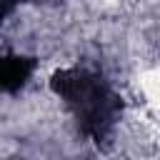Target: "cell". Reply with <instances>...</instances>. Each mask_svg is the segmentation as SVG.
<instances>
[{
    "label": "cell",
    "instance_id": "1",
    "mask_svg": "<svg viewBox=\"0 0 160 160\" xmlns=\"http://www.w3.org/2000/svg\"><path fill=\"white\" fill-rule=\"evenodd\" d=\"M50 90L62 100L88 138L102 142L112 135L120 120L122 100L102 72L85 65H70L52 72Z\"/></svg>",
    "mask_w": 160,
    "mask_h": 160
},
{
    "label": "cell",
    "instance_id": "2",
    "mask_svg": "<svg viewBox=\"0 0 160 160\" xmlns=\"http://www.w3.org/2000/svg\"><path fill=\"white\" fill-rule=\"evenodd\" d=\"M35 72V60L28 55H0V92H18Z\"/></svg>",
    "mask_w": 160,
    "mask_h": 160
},
{
    "label": "cell",
    "instance_id": "3",
    "mask_svg": "<svg viewBox=\"0 0 160 160\" xmlns=\"http://www.w3.org/2000/svg\"><path fill=\"white\" fill-rule=\"evenodd\" d=\"M10 12H12V5H10V2H0V22H2Z\"/></svg>",
    "mask_w": 160,
    "mask_h": 160
}]
</instances>
